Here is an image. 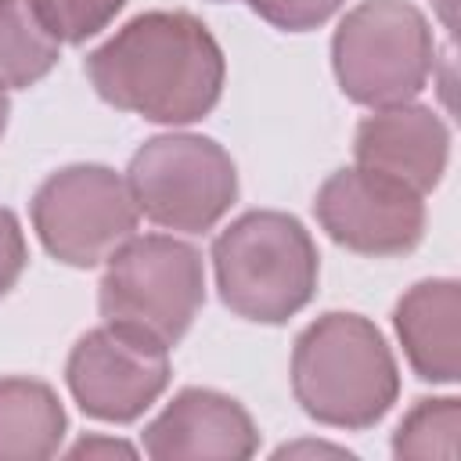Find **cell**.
Returning <instances> with one entry per match:
<instances>
[{"label":"cell","mask_w":461,"mask_h":461,"mask_svg":"<svg viewBox=\"0 0 461 461\" xmlns=\"http://www.w3.org/2000/svg\"><path fill=\"white\" fill-rule=\"evenodd\" d=\"M86 79L119 112L187 126L220 104L227 61L191 11H144L86 54Z\"/></svg>","instance_id":"6da1fadb"},{"label":"cell","mask_w":461,"mask_h":461,"mask_svg":"<svg viewBox=\"0 0 461 461\" xmlns=\"http://www.w3.org/2000/svg\"><path fill=\"white\" fill-rule=\"evenodd\" d=\"M292 393L313 421L360 432L393 411L400 367L385 335L367 317L331 310L295 335Z\"/></svg>","instance_id":"7a4b0ae2"},{"label":"cell","mask_w":461,"mask_h":461,"mask_svg":"<svg viewBox=\"0 0 461 461\" xmlns=\"http://www.w3.org/2000/svg\"><path fill=\"white\" fill-rule=\"evenodd\" d=\"M216 292L223 306L256 324H285L317 292V245L310 230L277 209L241 212L212 241Z\"/></svg>","instance_id":"3957f363"},{"label":"cell","mask_w":461,"mask_h":461,"mask_svg":"<svg viewBox=\"0 0 461 461\" xmlns=\"http://www.w3.org/2000/svg\"><path fill=\"white\" fill-rule=\"evenodd\" d=\"M202 303V252L173 234H133L108 256L97 285V306L108 324L133 328L166 349L191 331Z\"/></svg>","instance_id":"277c9868"},{"label":"cell","mask_w":461,"mask_h":461,"mask_svg":"<svg viewBox=\"0 0 461 461\" xmlns=\"http://www.w3.org/2000/svg\"><path fill=\"white\" fill-rule=\"evenodd\" d=\"M331 68L342 94L364 108L414 101L436 68L429 18L407 0L349 7L331 36Z\"/></svg>","instance_id":"5b68a950"},{"label":"cell","mask_w":461,"mask_h":461,"mask_svg":"<svg viewBox=\"0 0 461 461\" xmlns=\"http://www.w3.org/2000/svg\"><path fill=\"white\" fill-rule=\"evenodd\" d=\"M137 212L180 234L212 230L238 198V169L223 144L202 133L144 140L126 169Z\"/></svg>","instance_id":"8992f818"},{"label":"cell","mask_w":461,"mask_h":461,"mask_svg":"<svg viewBox=\"0 0 461 461\" xmlns=\"http://www.w3.org/2000/svg\"><path fill=\"white\" fill-rule=\"evenodd\" d=\"M40 245L68 267H97L137 230V202L112 166L76 162L50 173L29 202Z\"/></svg>","instance_id":"52a82bcc"},{"label":"cell","mask_w":461,"mask_h":461,"mask_svg":"<svg viewBox=\"0 0 461 461\" xmlns=\"http://www.w3.org/2000/svg\"><path fill=\"white\" fill-rule=\"evenodd\" d=\"M65 385L79 411L97 421H137L169 385V349L133 328H90L65 360Z\"/></svg>","instance_id":"ba28073f"},{"label":"cell","mask_w":461,"mask_h":461,"mask_svg":"<svg viewBox=\"0 0 461 461\" xmlns=\"http://www.w3.org/2000/svg\"><path fill=\"white\" fill-rule=\"evenodd\" d=\"M313 216L335 245L360 256H407L425 238L421 194L360 166L339 169L321 184Z\"/></svg>","instance_id":"9c48e42d"},{"label":"cell","mask_w":461,"mask_h":461,"mask_svg":"<svg viewBox=\"0 0 461 461\" xmlns=\"http://www.w3.org/2000/svg\"><path fill=\"white\" fill-rule=\"evenodd\" d=\"M140 443L155 461H241L259 450V429L234 396L187 385L144 425Z\"/></svg>","instance_id":"30bf717a"},{"label":"cell","mask_w":461,"mask_h":461,"mask_svg":"<svg viewBox=\"0 0 461 461\" xmlns=\"http://www.w3.org/2000/svg\"><path fill=\"white\" fill-rule=\"evenodd\" d=\"M353 158L360 169L382 173L421 198L439 187L450 158V130L429 104H389L360 119L353 137Z\"/></svg>","instance_id":"8fae6325"},{"label":"cell","mask_w":461,"mask_h":461,"mask_svg":"<svg viewBox=\"0 0 461 461\" xmlns=\"http://www.w3.org/2000/svg\"><path fill=\"white\" fill-rule=\"evenodd\" d=\"M393 328L411 371L432 385H454L461 375V285L454 277H429L411 285Z\"/></svg>","instance_id":"7c38bea8"},{"label":"cell","mask_w":461,"mask_h":461,"mask_svg":"<svg viewBox=\"0 0 461 461\" xmlns=\"http://www.w3.org/2000/svg\"><path fill=\"white\" fill-rule=\"evenodd\" d=\"M68 414L58 393L25 375L0 378V461H43L61 450Z\"/></svg>","instance_id":"4fadbf2b"},{"label":"cell","mask_w":461,"mask_h":461,"mask_svg":"<svg viewBox=\"0 0 461 461\" xmlns=\"http://www.w3.org/2000/svg\"><path fill=\"white\" fill-rule=\"evenodd\" d=\"M61 58V40L32 0H0V86L25 90Z\"/></svg>","instance_id":"5bb4252c"},{"label":"cell","mask_w":461,"mask_h":461,"mask_svg":"<svg viewBox=\"0 0 461 461\" xmlns=\"http://www.w3.org/2000/svg\"><path fill=\"white\" fill-rule=\"evenodd\" d=\"M457 432H461V400L425 396L396 425L393 454L396 457H454Z\"/></svg>","instance_id":"9a60e30c"},{"label":"cell","mask_w":461,"mask_h":461,"mask_svg":"<svg viewBox=\"0 0 461 461\" xmlns=\"http://www.w3.org/2000/svg\"><path fill=\"white\" fill-rule=\"evenodd\" d=\"M61 43H86L122 11L126 0H32Z\"/></svg>","instance_id":"2e32d148"},{"label":"cell","mask_w":461,"mask_h":461,"mask_svg":"<svg viewBox=\"0 0 461 461\" xmlns=\"http://www.w3.org/2000/svg\"><path fill=\"white\" fill-rule=\"evenodd\" d=\"M346 0H249V7L285 32H310L324 25Z\"/></svg>","instance_id":"e0dca14e"},{"label":"cell","mask_w":461,"mask_h":461,"mask_svg":"<svg viewBox=\"0 0 461 461\" xmlns=\"http://www.w3.org/2000/svg\"><path fill=\"white\" fill-rule=\"evenodd\" d=\"M25 263H29V249L22 223L7 205H0V299L18 285Z\"/></svg>","instance_id":"ac0fdd59"},{"label":"cell","mask_w":461,"mask_h":461,"mask_svg":"<svg viewBox=\"0 0 461 461\" xmlns=\"http://www.w3.org/2000/svg\"><path fill=\"white\" fill-rule=\"evenodd\" d=\"M68 454H72V457H94V454H126V457H133L137 450H133L130 443H122V439H101V436H86V439H79L76 447H68Z\"/></svg>","instance_id":"d6986e66"},{"label":"cell","mask_w":461,"mask_h":461,"mask_svg":"<svg viewBox=\"0 0 461 461\" xmlns=\"http://www.w3.org/2000/svg\"><path fill=\"white\" fill-rule=\"evenodd\" d=\"M7 119H11V101H7V90L0 86V137L7 130Z\"/></svg>","instance_id":"ffe728a7"}]
</instances>
